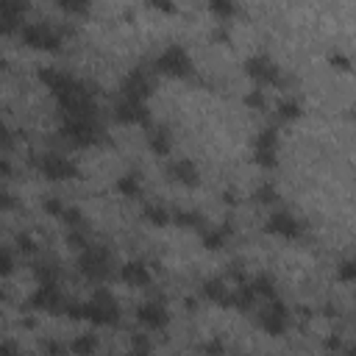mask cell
Returning <instances> with one entry per match:
<instances>
[{
  "mask_svg": "<svg viewBox=\"0 0 356 356\" xmlns=\"http://www.w3.org/2000/svg\"><path fill=\"white\" fill-rule=\"evenodd\" d=\"M211 11L220 17H228V14H234V6L231 3H211Z\"/></svg>",
  "mask_w": 356,
  "mask_h": 356,
  "instance_id": "obj_27",
  "label": "cell"
},
{
  "mask_svg": "<svg viewBox=\"0 0 356 356\" xmlns=\"http://www.w3.org/2000/svg\"><path fill=\"white\" fill-rule=\"evenodd\" d=\"M11 172V164H8V159H0V175H8Z\"/></svg>",
  "mask_w": 356,
  "mask_h": 356,
  "instance_id": "obj_30",
  "label": "cell"
},
{
  "mask_svg": "<svg viewBox=\"0 0 356 356\" xmlns=\"http://www.w3.org/2000/svg\"><path fill=\"white\" fill-rule=\"evenodd\" d=\"M11 270H14V256L8 248H0V278L11 275Z\"/></svg>",
  "mask_w": 356,
  "mask_h": 356,
  "instance_id": "obj_22",
  "label": "cell"
},
{
  "mask_svg": "<svg viewBox=\"0 0 356 356\" xmlns=\"http://www.w3.org/2000/svg\"><path fill=\"white\" fill-rule=\"evenodd\" d=\"M203 295L209 298V300H214V303H222V306H231V289L220 281V278H211V281H206L203 284Z\"/></svg>",
  "mask_w": 356,
  "mask_h": 356,
  "instance_id": "obj_18",
  "label": "cell"
},
{
  "mask_svg": "<svg viewBox=\"0 0 356 356\" xmlns=\"http://www.w3.org/2000/svg\"><path fill=\"white\" fill-rule=\"evenodd\" d=\"M61 134L67 142L78 145V147H89L100 139V125L97 120H86V117H64V125H61Z\"/></svg>",
  "mask_w": 356,
  "mask_h": 356,
  "instance_id": "obj_2",
  "label": "cell"
},
{
  "mask_svg": "<svg viewBox=\"0 0 356 356\" xmlns=\"http://www.w3.org/2000/svg\"><path fill=\"white\" fill-rule=\"evenodd\" d=\"M339 278H342V281H348V284L356 278V267H353V261H350V259H345V261L339 264Z\"/></svg>",
  "mask_w": 356,
  "mask_h": 356,
  "instance_id": "obj_24",
  "label": "cell"
},
{
  "mask_svg": "<svg viewBox=\"0 0 356 356\" xmlns=\"http://www.w3.org/2000/svg\"><path fill=\"white\" fill-rule=\"evenodd\" d=\"M81 317L89 320L92 325H114L120 317L117 300L108 292H95L83 306H81Z\"/></svg>",
  "mask_w": 356,
  "mask_h": 356,
  "instance_id": "obj_1",
  "label": "cell"
},
{
  "mask_svg": "<svg viewBox=\"0 0 356 356\" xmlns=\"http://www.w3.org/2000/svg\"><path fill=\"white\" fill-rule=\"evenodd\" d=\"M170 175H172L178 184H186V186L197 184V167H195V161H189V159H178V161H172Z\"/></svg>",
  "mask_w": 356,
  "mask_h": 356,
  "instance_id": "obj_16",
  "label": "cell"
},
{
  "mask_svg": "<svg viewBox=\"0 0 356 356\" xmlns=\"http://www.w3.org/2000/svg\"><path fill=\"white\" fill-rule=\"evenodd\" d=\"M267 231L275 234V236H281V239H298V236L303 234V225H300V220H298L295 214H289V211H275V214L267 220Z\"/></svg>",
  "mask_w": 356,
  "mask_h": 356,
  "instance_id": "obj_9",
  "label": "cell"
},
{
  "mask_svg": "<svg viewBox=\"0 0 356 356\" xmlns=\"http://www.w3.org/2000/svg\"><path fill=\"white\" fill-rule=\"evenodd\" d=\"M22 11L25 6L22 3H11V0H0V31L8 33V31H17L22 22Z\"/></svg>",
  "mask_w": 356,
  "mask_h": 356,
  "instance_id": "obj_14",
  "label": "cell"
},
{
  "mask_svg": "<svg viewBox=\"0 0 356 356\" xmlns=\"http://www.w3.org/2000/svg\"><path fill=\"white\" fill-rule=\"evenodd\" d=\"M245 70H248V75H250L256 83H261V86H275V83L281 81V72H278L275 61L267 58V56H253V58H248Z\"/></svg>",
  "mask_w": 356,
  "mask_h": 356,
  "instance_id": "obj_7",
  "label": "cell"
},
{
  "mask_svg": "<svg viewBox=\"0 0 356 356\" xmlns=\"http://www.w3.org/2000/svg\"><path fill=\"white\" fill-rule=\"evenodd\" d=\"M117 189H120L125 197H139V195H142V184H139V178L131 175V172L117 181Z\"/></svg>",
  "mask_w": 356,
  "mask_h": 356,
  "instance_id": "obj_20",
  "label": "cell"
},
{
  "mask_svg": "<svg viewBox=\"0 0 356 356\" xmlns=\"http://www.w3.org/2000/svg\"><path fill=\"white\" fill-rule=\"evenodd\" d=\"M114 117L120 120V122H128V125H142V122H147V106H145V100H134V97H122L120 103H117V108H114Z\"/></svg>",
  "mask_w": 356,
  "mask_h": 356,
  "instance_id": "obj_11",
  "label": "cell"
},
{
  "mask_svg": "<svg viewBox=\"0 0 356 356\" xmlns=\"http://www.w3.org/2000/svg\"><path fill=\"white\" fill-rule=\"evenodd\" d=\"M175 222H178V225H200V217L192 214V211H178V214H175Z\"/></svg>",
  "mask_w": 356,
  "mask_h": 356,
  "instance_id": "obj_25",
  "label": "cell"
},
{
  "mask_svg": "<svg viewBox=\"0 0 356 356\" xmlns=\"http://www.w3.org/2000/svg\"><path fill=\"white\" fill-rule=\"evenodd\" d=\"M36 167H39V172H42L44 178H50V181H70V178L78 175L75 161L67 159V156H61V153H42V156L36 159Z\"/></svg>",
  "mask_w": 356,
  "mask_h": 356,
  "instance_id": "obj_5",
  "label": "cell"
},
{
  "mask_svg": "<svg viewBox=\"0 0 356 356\" xmlns=\"http://www.w3.org/2000/svg\"><path fill=\"white\" fill-rule=\"evenodd\" d=\"M136 320H139L145 328H150V331H161V328H167V323H170V312H167L164 303L150 300V303H142V306H139Z\"/></svg>",
  "mask_w": 356,
  "mask_h": 356,
  "instance_id": "obj_10",
  "label": "cell"
},
{
  "mask_svg": "<svg viewBox=\"0 0 356 356\" xmlns=\"http://www.w3.org/2000/svg\"><path fill=\"white\" fill-rule=\"evenodd\" d=\"M153 67H156L159 72H164V75H172V78H184V75L192 72L189 53H186L181 44H170V47H164V50L156 56Z\"/></svg>",
  "mask_w": 356,
  "mask_h": 356,
  "instance_id": "obj_4",
  "label": "cell"
},
{
  "mask_svg": "<svg viewBox=\"0 0 356 356\" xmlns=\"http://www.w3.org/2000/svg\"><path fill=\"white\" fill-rule=\"evenodd\" d=\"M298 114H300V106H298L295 100H284V103H281V117H284V120H292V117H298Z\"/></svg>",
  "mask_w": 356,
  "mask_h": 356,
  "instance_id": "obj_23",
  "label": "cell"
},
{
  "mask_svg": "<svg viewBox=\"0 0 356 356\" xmlns=\"http://www.w3.org/2000/svg\"><path fill=\"white\" fill-rule=\"evenodd\" d=\"M147 145H150V150H153L156 156H167V153L172 150V136H170L167 128H150Z\"/></svg>",
  "mask_w": 356,
  "mask_h": 356,
  "instance_id": "obj_17",
  "label": "cell"
},
{
  "mask_svg": "<svg viewBox=\"0 0 356 356\" xmlns=\"http://www.w3.org/2000/svg\"><path fill=\"white\" fill-rule=\"evenodd\" d=\"M11 145V131H8V125L0 120V147H8Z\"/></svg>",
  "mask_w": 356,
  "mask_h": 356,
  "instance_id": "obj_28",
  "label": "cell"
},
{
  "mask_svg": "<svg viewBox=\"0 0 356 356\" xmlns=\"http://www.w3.org/2000/svg\"><path fill=\"white\" fill-rule=\"evenodd\" d=\"M81 273L86 278H92V281H103L111 273L108 250L106 248H97V245H86L83 253H81Z\"/></svg>",
  "mask_w": 356,
  "mask_h": 356,
  "instance_id": "obj_6",
  "label": "cell"
},
{
  "mask_svg": "<svg viewBox=\"0 0 356 356\" xmlns=\"http://www.w3.org/2000/svg\"><path fill=\"white\" fill-rule=\"evenodd\" d=\"M259 323H261V328H264L267 334L278 337V334H284V331H286V325H289V312H286V306H284V303L270 300V303L261 309Z\"/></svg>",
  "mask_w": 356,
  "mask_h": 356,
  "instance_id": "obj_8",
  "label": "cell"
},
{
  "mask_svg": "<svg viewBox=\"0 0 356 356\" xmlns=\"http://www.w3.org/2000/svg\"><path fill=\"white\" fill-rule=\"evenodd\" d=\"M150 75L145 70H134L128 72V78L122 81V97H134V100H145L150 95Z\"/></svg>",
  "mask_w": 356,
  "mask_h": 356,
  "instance_id": "obj_13",
  "label": "cell"
},
{
  "mask_svg": "<svg viewBox=\"0 0 356 356\" xmlns=\"http://www.w3.org/2000/svg\"><path fill=\"white\" fill-rule=\"evenodd\" d=\"M122 281L131 286H147L150 284V267L145 261H128L122 267Z\"/></svg>",
  "mask_w": 356,
  "mask_h": 356,
  "instance_id": "obj_15",
  "label": "cell"
},
{
  "mask_svg": "<svg viewBox=\"0 0 356 356\" xmlns=\"http://www.w3.org/2000/svg\"><path fill=\"white\" fill-rule=\"evenodd\" d=\"M145 217H147L153 225H167V222H170V214H167L161 206H147V209H145Z\"/></svg>",
  "mask_w": 356,
  "mask_h": 356,
  "instance_id": "obj_21",
  "label": "cell"
},
{
  "mask_svg": "<svg viewBox=\"0 0 356 356\" xmlns=\"http://www.w3.org/2000/svg\"><path fill=\"white\" fill-rule=\"evenodd\" d=\"M31 303L36 309H42V312H58V309H64V295L58 292L56 284H39V289L31 298Z\"/></svg>",
  "mask_w": 356,
  "mask_h": 356,
  "instance_id": "obj_12",
  "label": "cell"
},
{
  "mask_svg": "<svg viewBox=\"0 0 356 356\" xmlns=\"http://www.w3.org/2000/svg\"><path fill=\"white\" fill-rule=\"evenodd\" d=\"M19 39L28 47H39V50H56L61 44V33L47 22H25V25H19Z\"/></svg>",
  "mask_w": 356,
  "mask_h": 356,
  "instance_id": "obj_3",
  "label": "cell"
},
{
  "mask_svg": "<svg viewBox=\"0 0 356 356\" xmlns=\"http://www.w3.org/2000/svg\"><path fill=\"white\" fill-rule=\"evenodd\" d=\"M70 348H72V353H78V356H92L95 348H97V337H95V334H78Z\"/></svg>",
  "mask_w": 356,
  "mask_h": 356,
  "instance_id": "obj_19",
  "label": "cell"
},
{
  "mask_svg": "<svg viewBox=\"0 0 356 356\" xmlns=\"http://www.w3.org/2000/svg\"><path fill=\"white\" fill-rule=\"evenodd\" d=\"M0 356H19L14 342H0Z\"/></svg>",
  "mask_w": 356,
  "mask_h": 356,
  "instance_id": "obj_29",
  "label": "cell"
},
{
  "mask_svg": "<svg viewBox=\"0 0 356 356\" xmlns=\"http://www.w3.org/2000/svg\"><path fill=\"white\" fill-rule=\"evenodd\" d=\"M256 197H259L261 203H275V189H273V186H261Z\"/></svg>",
  "mask_w": 356,
  "mask_h": 356,
  "instance_id": "obj_26",
  "label": "cell"
}]
</instances>
